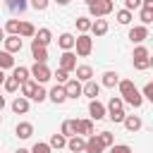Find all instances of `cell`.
I'll use <instances>...</instances> for the list:
<instances>
[{
  "label": "cell",
  "instance_id": "cell-33",
  "mask_svg": "<svg viewBox=\"0 0 153 153\" xmlns=\"http://www.w3.org/2000/svg\"><path fill=\"white\" fill-rule=\"evenodd\" d=\"M151 65H153V60H151V57H139V60H134V69H139V72L148 69Z\"/></svg>",
  "mask_w": 153,
  "mask_h": 153
},
{
  "label": "cell",
  "instance_id": "cell-48",
  "mask_svg": "<svg viewBox=\"0 0 153 153\" xmlns=\"http://www.w3.org/2000/svg\"><path fill=\"white\" fill-rule=\"evenodd\" d=\"M55 2H57V5H69L72 0H55Z\"/></svg>",
  "mask_w": 153,
  "mask_h": 153
},
{
  "label": "cell",
  "instance_id": "cell-29",
  "mask_svg": "<svg viewBox=\"0 0 153 153\" xmlns=\"http://www.w3.org/2000/svg\"><path fill=\"white\" fill-rule=\"evenodd\" d=\"M33 33H36V29H33V24H31V22H19V36L31 38Z\"/></svg>",
  "mask_w": 153,
  "mask_h": 153
},
{
  "label": "cell",
  "instance_id": "cell-2",
  "mask_svg": "<svg viewBox=\"0 0 153 153\" xmlns=\"http://www.w3.org/2000/svg\"><path fill=\"white\" fill-rule=\"evenodd\" d=\"M74 48H76V55H79V57H88L91 50H93V38H91L88 33H79V36L74 38Z\"/></svg>",
  "mask_w": 153,
  "mask_h": 153
},
{
  "label": "cell",
  "instance_id": "cell-39",
  "mask_svg": "<svg viewBox=\"0 0 153 153\" xmlns=\"http://www.w3.org/2000/svg\"><path fill=\"white\" fill-rule=\"evenodd\" d=\"M53 148L48 146V143H43V141H36L33 143V148H31V153H50Z\"/></svg>",
  "mask_w": 153,
  "mask_h": 153
},
{
  "label": "cell",
  "instance_id": "cell-12",
  "mask_svg": "<svg viewBox=\"0 0 153 153\" xmlns=\"http://www.w3.org/2000/svg\"><path fill=\"white\" fill-rule=\"evenodd\" d=\"M62 86H65L67 98H79V96H81V84H79V79H67Z\"/></svg>",
  "mask_w": 153,
  "mask_h": 153
},
{
  "label": "cell",
  "instance_id": "cell-46",
  "mask_svg": "<svg viewBox=\"0 0 153 153\" xmlns=\"http://www.w3.org/2000/svg\"><path fill=\"white\" fill-rule=\"evenodd\" d=\"M136 7H141V0H124V10H136Z\"/></svg>",
  "mask_w": 153,
  "mask_h": 153
},
{
  "label": "cell",
  "instance_id": "cell-28",
  "mask_svg": "<svg viewBox=\"0 0 153 153\" xmlns=\"http://www.w3.org/2000/svg\"><path fill=\"white\" fill-rule=\"evenodd\" d=\"M5 5H7L10 12H24L29 2H26V0H5Z\"/></svg>",
  "mask_w": 153,
  "mask_h": 153
},
{
  "label": "cell",
  "instance_id": "cell-20",
  "mask_svg": "<svg viewBox=\"0 0 153 153\" xmlns=\"http://www.w3.org/2000/svg\"><path fill=\"white\" fill-rule=\"evenodd\" d=\"M14 134H17L19 139H29V136L33 134V124H31V122H19L17 129H14Z\"/></svg>",
  "mask_w": 153,
  "mask_h": 153
},
{
  "label": "cell",
  "instance_id": "cell-53",
  "mask_svg": "<svg viewBox=\"0 0 153 153\" xmlns=\"http://www.w3.org/2000/svg\"><path fill=\"white\" fill-rule=\"evenodd\" d=\"M0 122H2V115H0Z\"/></svg>",
  "mask_w": 153,
  "mask_h": 153
},
{
  "label": "cell",
  "instance_id": "cell-34",
  "mask_svg": "<svg viewBox=\"0 0 153 153\" xmlns=\"http://www.w3.org/2000/svg\"><path fill=\"white\" fill-rule=\"evenodd\" d=\"M45 98H48V91H45V88L38 84V86H36V91H33V96H31V100H36V103H43Z\"/></svg>",
  "mask_w": 153,
  "mask_h": 153
},
{
  "label": "cell",
  "instance_id": "cell-3",
  "mask_svg": "<svg viewBox=\"0 0 153 153\" xmlns=\"http://www.w3.org/2000/svg\"><path fill=\"white\" fill-rule=\"evenodd\" d=\"M108 117L112 122H122L124 120V100L122 98H117V96L110 98V103H108Z\"/></svg>",
  "mask_w": 153,
  "mask_h": 153
},
{
  "label": "cell",
  "instance_id": "cell-13",
  "mask_svg": "<svg viewBox=\"0 0 153 153\" xmlns=\"http://www.w3.org/2000/svg\"><path fill=\"white\" fill-rule=\"evenodd\" d=\"M31 55H33L36 62H48V50H45V45H41L38 41L31 43Z\"/></svg>",
  "mask_w": 153,
  "mask_h": 153
},
{
  "label": "cell",
  "instance_id": "cell-45",
  "mask_svg": "<svg viewBox=\"0 0 153 153\" xmlns=\"http://www.w3.org/2000/svg\"><path fill=\"white\" fill-rule=\"evenodd\" d=\"M48 2H50V0H31V7L38 10V12H43V10L48 7Z\"/></svg>",
  "mask_w": 153,
  "mask_h": 153
},
{
  "label": "cell",
  "instance_id": "cell-18",
  "mask_svg": "<svg viewBox=\"0 0 153 153\" xmlns=\"http://www.w3.org/2000/svg\"><path fill=\"white\" fill-rule=\"evenodd\" d=\"M12 110H14L17 115H24V112H29V98H24V96H17V98L12 100Z\"/></svg>",
  "mask_w": 153,
  "mask_h": 153
},
{
  "label": "cell",
  "instance_id": "cell-30",
  "mask_svg": "<svg viewBox=\"0 0 153 153\" xmlns=\"http://www.w3.org/2000/svg\"><path fill=\"white\" fill-rule=\"evenodd\" d=\"M12 69H14V72H12V76H14V79H17V81H19V84H22V81H26V79H29V69H26V67H17V65H14V67H12Z\"/></svg>",
  "mask_w": 153,
  "mask_h": 153
},
{
  "label": "cell",
  "instance_id": "cell-24",
  "mask_svg": "<svg viewBox=\"0 0 153 153\" xmlns=\"http://www.w3.org/2000/svg\"><path fill=\"white\" fill-rule=\"evenodd\" d=\"M117 81H120V74H117V72H105V74H103V86H105V88H115Z\"/></svg>",
  "mask_w": 153,
  "mask_h": 153
},
{
  "label": "cell",
  "instance_id": "cell-37",
  "mask_svg": "<svg viewBox=\"0 0 153 153\" xmlns=\"http://www.w3.org/2000/svg\"><path fill=\"white\" fill-rule=\"evenodd\" d=\"M5 31H7V33H17V36H19V19H7Z\"/></svg>",
  "mask_w": 153,
  "mask_h": 153
},
{
  "label": "cell",
  "instance_id": "cell-9",
  "mask_svg": "<svg viewBox=\"0 0 153 153\" xmlns=\"http://www.w3.org/2000/svg\"><path fill=\"white\" fill-rule=\"evenodd\" d=\"M2 43H5V50H7V53H12V55L22 50V36H17V33L5 36V41H2Z\"/></svg>",
  "mask_w": 153,
  "mask_h": 153
},
{
  "label": "cell",
  "instance_id": "cell-31",
  "mask_svg": "<svg viewBox=\"0 0 153 153\" xmlns=\"http://www.w3.org/2000/svg\"><path fill=\"white\" fill-rule=\"evenodd\" d=\"M65 143H67V139H65L62 134H53V136H50V141H48V146H50V148H65Z\"/></svg>",
  "mask_w": 153,
  "mask_h": 153
},
{
  "label": "cell",
  "instance_id": "cell-23",
  "mask_svg": "<svg viewBox=\"0 0 153 153\" xmlns=\"http://www.w3.org/2000/svg\"><path fill=\"white\" fill-rule=\"evenodd\" d=\"M33 41H38L41 45H48V43L53 41V33H50V29H38V31L33 33Z\"/></svg>",
  "mask_w": 153,
  "mask_h": 153
},
{
  "label": "cell",
  "instance_id": "cell-14",
  "mask_svg": "<svg viewBox=\"0 0 153 153\" xmlns=\"http://www.w3.org/2000/svg\"><path fill=\"white\" fill-rule=\"evenodd\" d=\"M122 124L127 127V131H139L141 129V117L139 115H124V120H122Z\"/></svg>",
  "mask_w": 153,
  "mask_h": 153
},
{
  "label": "cell",
  "instance_id": "cell-11",
  "mask_svg": "<svg viewBox=\"0 0 153 153\" xmlns=\"http://www.w3.org/2000/svg\"><path fill=\"white\" fill-rule=\"evenodd\" d=\"M103 143H100V139H98V134H88V139H86V143H84V151L86 153H103Z\"/></svg>",
  "mask_w": 153,
  "mask_h": 153
},
{
  "label": "cell",
  "instance_id": "cell-32",
  "mask_svg": "<svg viewBox=\"0 0 153 153\" xmlns=\"http://www.w3.org/2000/svg\"><path fill=\"white\" fill-rule=\"evenodd\" d=\"M2 86H5V91H7V93H14V91L19 88V81H17L14 76H5V81H2Z\"/></svg>",
  "mask_w": 153,
  "mask_h": 153
},
{
  "label": "cell",
  "instance_id": "cell-42",
  "mask_svg": "<svg viewBox=\"0 0 153 153\" xmlns=\"http://www.w3.org/2000/svg\"><path fill=\"white\" fill-rule=\"evenodd\" d=\"M53 76L57 79V84H65V81L69 79V72H65V69H60V67H57V69L53 72Z\"/></svg>",
  "mask_w": 153,
  "mask_h": 153
},
{
  "label": "cell",
  "instance_id": "cell-41",
  "mask_svg": "<svg viewBox=\"0 0 153 153\" xmlns=\"http://www.w3.org/2000/svg\"><path fill=\"white\" fill-rule=\"evenodd\" d=\"M117 22H120V24H129V22H131V12H129V10H120V12H117Z\"/></svg>",
  "mask_w": 153,
  "mask_h": 153
},
{
  "label": "cell",
  "instance_id": "cell-6",
  "mask_svg": "<svg viewBox=\"0 0 153 153\" xmlns=\"http://www.w3.org/2000/svg\"><path fill=\"white\" fill-rule=\"evenodd\" d=\"M74 67H76V55H74L72 50H65V53L60 55V69L74 72Z\"/></svg>",
  "mask_w": 153,
  "mask_h": 153
},
{
  "label": "cell",
  "instance_id": "cell-44",
  "mask_svg": "<svg viewBox=\"0 0 153 153\" xmlns=\"http://www.w3.org/2000/svg\"><path fill=\"white\" fill-rule=\"evenodd\" d=\"M141 98H148V100H153V81H148V84L143 86V93H141Z\"/></svg>",
  "mask_w": 153,
  "mask_h": 153
},
{
  "label": "cell",
  "instance_id": "cell-47",
  "mask_svg": "<svg viewBox=\"0 0 153 153\" xmlns=\"http://www.w3.org/2000/svg\"><path fill=\"white\" fill-rule=\"evenodd\" d=\"M2 108H5V96H0V112H2Z\"/></svg>",
  "mask_w": 153,
  "mask_h": 153
},
{
  "label": "cell",
  "instance_id": "cell-36",
  "mask_svg": "<svg viewBox=\"0 0 153 153\" xmlns=\"http://www.w3.org/2000/svg\"><path fill=\"white\" fill-rule=\"evenodd\" d=\"M76 29H79L81 33H86V31L91 29V19H88V17H79V19H76Z\"/></svg>",
  "mask_w": 153,
  "mask_h": 153
},
{
  "label": "cell",
  "instance_id": "cell-19",
  "mask_svg": "<svg viewBox=\"0 0 153 153\" xmlns=\"http://www.w3.org/2000/svg\"><path fill=\"white\" fill-rule=\"evenodd\" d=\"M74 72H76V79L79 81H88L93 76V67H88V65H76Z\"/></svg>",
  "mask_w": 153,
  "mask_h": 153
},
{
  "label": "cell",
  "instance_id": "cell-1",
  "mask_svg": "<svg viewBox=\"0 0 153 153\" xmlns=\"http://www.w3.org/2000/svg\"><path fill=\"white\" fill-rule=\"evenodd\" d=\"M117 86H120V98L124 103H129L131 108H141L143 98H141V93H139V88L134 86L131 79H122V81H117Z\"/></svg>",
  "mask_w": 153,
  "mask_h": 153
},
{
  "label": "cell",
  "instance_id": "cell-43",
  "mask_svg": "<svg viewBox=\"0 0 153 153\" xmlns=\"http://www.w3.org/2000/svg\"><path fill=\"white\" fill-rule=\"evenodd\" d=\"M134 60H139V57H148V48H143V45H139V48H134V55H131Z\"/></svg>",
  "mask_w": 153,
  "mask_h": 153
},
{
  "label": "cell",
  "instance_id": "cell-21",
  "mask_svg": "<svg viewBox=\"0 0 153 153\" xmlns=\"http://www.w3.org/2000/svg\"><path fill=\"white\" fill-rule=\"evenodd\" d=\"M60 134L67 139V136H74L76 134V120H65L62 127H60Z\"/></svg>",
  "mask_w": 153,
  "mask_h": 153
},
{
  "label": "cell",
  "instance_id": "cell-52",
  "mask_svg": "<svg viewBox=\"0 0 153 153\" xmlns=\"http://www.w3.org/2000/svg\"><path fill=\"white\" fill-rule=\"evenodd\" d=\"M88 2H93V0H86V5H88Z\"/></svg>",
  "mask_w": 153,
  "mask_h": 153
},
{
  "label": "cell",
  "instance_id": "cell-27",
  "mask_svg": "<svg viewBox=\"0 0 153 153\" xmlns=\"http://www.w3.org/2000/svg\"><path fill=\"white\" fill-rule=\"evenodd\" d=\"M19 86H22V96H24V98H31L38 84H36V81H31V79H26V81H22Z\"/></svg>",
  "mask_w": 153,
  "mask_h": 153
},
{
  "label": "cell",
  "instance_id": "cell-38",
  "mask_svg": "<svg viewBox=\"0 0 153 153\" xmlns=\"http://www.w3.org/2000/svg\"><path fill=\"white\" fill-rule=\"evenodd\" d=\"M98 139H100V143H103V146H112V143H115V136H112L110 131H100V134H98Z\"/></svg>",
  "mask_w": 153,
  "mask_h": 153
},
{
  "label": "cell",
  "instance_id": "cell-25",
  "mask_svg": "<svg viewBox=\"0 0 153 153\" xmlns=\"http://www.w3.org/2000/svg\"><path fill=\"white\" fill-rule=\"evenodd\" d=\"M12 67H14V57H12V53L0 50V69H12Z\"/></svg>",
  "mask_w": 153,
  "mask_h": 153
},
{
  "label": "cell",
  "instance_id": "cell-51",
  "mask_svg": "<svg viewBox=\"0 0 153 153\" xmlns=\"http://www.w3.org/2000/svg\"><path fill=\"white\" fill-rule=\"evenodd\" d=\"M17 153H31V151H26V148H19V151H17Z\"/></svg>",
  "mask_w": 153,
  "mask_h": 153
},
{
  "label": "cell",
  "instance_id": "cell-50",
  "mask_svg": "<svg viewBox=\"0 0 153 153\" xmlns=\"http://www.w3.org/2000/svg\"><path fill=\"white\" fill-rule=\"evenodd\" d=\"M2 81H5V72L0 69V84H2Z\"/></svg>",
  "mask_w": 153,
  "mask_h": 153
},
{
  "label": "cell",
  "instance_id": "cell-4",
  "mask_svg": "<svg viewBox=\"0 0 153 153\" xmlns=\"http://www.w3.org/2000/svg\"><path fill=\"white\" fill-rule=\"evenodd\" d=\"M112 0H93V2H88V14L91 17H105V14H110L112 12Z\"/></svg>",
  "mask_w": 153,
  "mask_h": 153
},
{
  "label": "cell",
  "instance_id": "cell-40",
  "mask_svg": "<svg viewBox=\"0 0 153 153\" xmlns=\"http://www.w3.org/2000/svg\"><path fill=\"white\" fill-rule=\"evenodd\" d=\"M110 153H131V146H127V143H112Z\"/></svg>",
  "mask_w": 153,
  "mask_h": 153
},
{
  "label": "cell",
  "instance_id": "cell-22",
  "mask_svg": "<svg viewBox=\"0 0 153 153\" xmlns=\"http://www.w3.org/2000/svg\"><path fill=\"white\" fill-rule=\"evenodd\" d=\"M76 134H93V120H76Z\"/></svg>",
  "mask_w": 153,
  "mask_h": 153
},
{
  "label": "cell",
  "instance_id": "cell-15",
  "mask_svg": "<svg viewBox=\"0 0 153 153\" xmlns=\"http://www.w3.org/2000/svg\"><path fill=\"white\" fill-rule=\"evenodd\" d=\"M84 143H86V139H81L79 134H74V136H69V141H67L65 146H67L72 153H81V151H84Z\"/></svg>",
  "mask_w": 153,
  "mask_h": 153
},
{
  "label": "cell",
  "instance_id": "cell-49",
  "mask_svg": "<svg viewBox=\"0 0 153 153\" xmlns=\"http://www.w3.org/2000/svg\"><path fill=\"white\" fill-rule=\"evenodd\" d=\"M5 41V29H0V43Z\"/></svg>",
  "mask_w": 153,
  "mask_h": 153
},
{
  "label": "cell",
  "instance_id": "cell-35",
  "mask_svg": "<svg viewBox=\"0 0 153 153\" xmlns=\"http://www.w3.org/2000/svg\"><path fill=\"white\" fill-rule=\"evenodd\" d=\"M141 22H143V26H148L153 22V7H141Z\"/></svg>",
  "mask_w": 153,
  "mask_h": 153
},
{
  "label": "cell",
  "instance_id": "cell-17",
  "mask_svg": "<svg viewBox=\"0 0 153 153\" xmlns=\"http://www.w3.org/2000/svg\"><path fill=\"white\" fill-rule=\"evenodd\" d=\"M81 93H84V96H88V98H96V96L100 93V84H96L93 79H88V81L81 86Z\"/></svg>",
  "mask_w": 153,
  "mask_h": 153
},
{
  "label": "cell",
  "instance_id": "cell-8",
  "mask_svg": "<svg viewBox=\"0 0 153 153\" xmlns=\"http://www.w3.org/2000/svg\"><path fill=\"white\" fill-rule=\"evenodd\" d=\"M146 38H148V26L141 24V26H131L129 29V41L131 43H143Z\"/></svg>",
  "mask_w": 153,
  "mask_h": 153
},
{
  "label": "cell",
  "instance_id": "cell-10",
  "mask_svg": "<svg viewBox=\"0 0 153 153\" xmlns=\"http://www.w3.org/2000/svg\"><path fill=\"white\" fill-rule=\"evenodd\" d=\"M48 98L55 103V105H62L65 100H67V93H65V86L62 84H55L50 91H48Z\"/></svg>",
  "mask_w": 153,
  "mask_h": 153
},
{
  "label": "cell",
  "instance_id": "cell-26",
  "mask_svg": "<svg viewBox=\"0 0 153 153\" xmlns=\"http://www.w3.org/2000/svg\"><path fill=\"white\" fill-rule=\"evenodd\" d=\"M57 45H60L62 50H72V48H74V36H72V33H62V36L57 38Z\"/></svg>",
  "mask_w": 153,
  "mask_h": 153
},
{
  "label": "cell",
  "instance_id": "cell-7",
  "mask_svg": "<svg viewBox=\"0 0 153 153\" xmlns=\"http://www.w3.org/2000/svg\"><path fill=\"white\" fill-rule=\"evenodd\" d=\"M88 115H91V120H103L105 117V105L98 100V98H91V103H88Z\"/></svg>",
  "mask_w": 153,
  "mask_h": 153
},
{
  "label": "cell",
  "instance_id": "cell-16",
  "mask_svg": "<svg viewBox=\"0 0 153 153\" xmlns=\"http://www.w3.org/2000/svg\"><path fill=\"white\" fill-rule=\"evenodd\" d=\"M88 31H93L96 36H105V33H108V19L98 17L96 22H91V29H88Z\"/></svg>",
  "mask_w": 153,
  "mask_h": 153
},
{
  "label": "cell",
  "instance_id": "cell-5",
  "mask_svg": "<svg viewBox=\"0 0 153 153\" xmlns=\"http://www.w3.org/2000/svg\"><path fill=\"white\" fill-rule=\"evenodd\" d=\"M29 74L36 79V84H45V81L53 79V72H50V67H48L45 62H36V65L29 69Z\"/></svg>",
  "mask_w": 153,
  "mask_h": 153
}]
</instances>
